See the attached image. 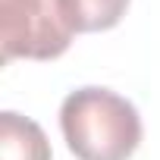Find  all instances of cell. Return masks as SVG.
<instances>
[{
  "mask_svg": "<svg viewBox=\"0 0 160 160\" xmlns=\"http://www.w3.org/2000/svg\"><path fill=\"white\" fill-rule=\"evenodd\" d=\"M72 32H107L119 25L129 0H60Z\"/></svg>",
  "mask_w": 160,
  "mask_h": 160,
  "instance_id": "277c9868",
  "label": "cell"
},
{
  "mask_svg": "<svg viewBox=\"0 0 160 160\" xmlns=\"http://www.w3.org/2000/svg\"><path fill=\"white\" fill-rule=\"evenodd\" d=\"M72 44L60 0H0V60H57Z\"/></svg>",
  "mask_w": 160,
  "mask_h": 160,
  "instance_id": "7a4b0ae2",
  "label": "cell"
},
{
  "mask_svg": "<svg viewBox=\"0 0 160 160\" xmlns=\"http://www.w3.org/2000/svg\"><path fill=\"white\" fill-rule=\"evenodd\" d=\"M0 160H50V144L41 126L13 110L0 113Z\"/></svg>",
  "mask_w": 160,
  "mask_h": 160,
  "instance_id": "3957f363",
  "label": "cell"
},
{
  "mask_svg": "<svg viewBox=\"0 0 160 160\" xmlns=\"http://www.w3.org/2000/svg\"><path fill=\"white\" fill-rule=\"evenodd\" d=\"M60 129L78 160H129L141 141V116L110 88H78L60 107Z\"/></svg>",
  "mask_w": 160,
  "mask_h": 160,
  "instance_id": "6da1fadb",
  "label": "cell"
}]
</instances>
